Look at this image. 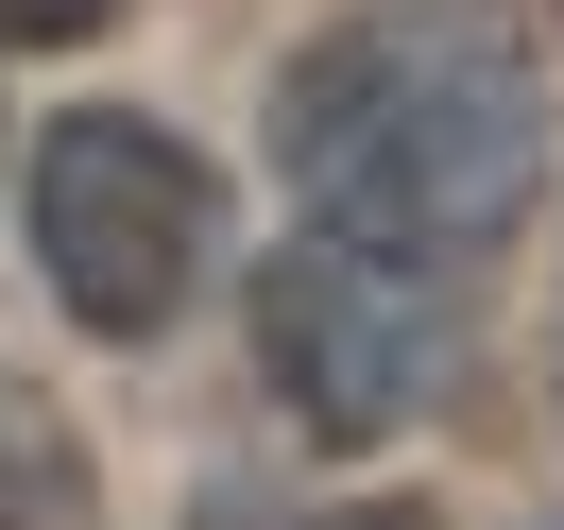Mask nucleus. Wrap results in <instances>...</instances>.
I'll list each match as a JSON object with an SVG mask.
<instances>
[{
    "label": "nucleus",
    "instance_id": "obj_7",
    "mask_svg": "<svg viewBox=\"0 0 564 530\" xmlns=\"http://www.w3.org/2000/svg\"><path fill=\"white\" fill-rule=\"evenodd\" d=\"M496 18H513V35H564V0H496Z\"/></svg>",
    "mask_w": 564,
    "mask_h": 530
},
{
    "label": "nucleus",
    "instance_id": "obj_1",
    "mask_svg": "<svg viewBox=\"0 0 564 530\" xmlns=\"http://www.w3.org/2000/svg\"><path fill=\"white\" fill-rule=\"evenodd\" d=\"M274 172H291L308 223H343V240L479 291V257L513 240L530 188H547V104H530V69L479 18H445V0H359V18H325L274 69Z\"/></svg>",
    "mask_w": 564,
    "mask_h": 530
},
{
    "label": "nucleus",
    "instance_id": "obj_2",
    "mask_svg": "<svg viewBox=\"0 0 564 530\" xmlns=\"http://www.w3.org/2000/svg\"><path fill=\"white\" fill-rule=\"evenodd\" d=\"M445 343H462V274H411L343 223H291L257 257V377L308 445H393L445 393Z\"/></svg>",
    "mask_w": 564,
    "mask_h": 530
},
{
    "label": "nucleus",
    "instance_id": "obj_3",
    "mask_svg": "<svg viewBox=\"0 0 564 530\" xmlns=\"http://www.w3.org/2000/svg\"><path fill=\"white\" fill-rule=\"evenodd\" d=\"M206 240H223V188L188 138H154L138 104H69L35 138V274L69 325L104 343H154V325L206 291Z\"/></svg>",
    "mask_w": 564,
    "mask_h": 530
},
{
    "label": "nucleus",
    "instance_id": "obj_8",
    "mask_svg": "<svg viewBox=\"0 0 564 530\" xmlns=\"http://www.w3.org/2000/svg\"><path fill=\"white\" fill-rule=\"evenodd\" d=\"M547 359H564V343H547Z\"/></svg>",
    "mask_w": 564,
    "mask_h": 530
},
{
    "label": "nucleus",
    "instance_id": "obj_6",
    "mask_svg": "<svg viewBox=\"0 0 564 530\" xmlns=\"http://www.w3.org/2000/svg\"><path fill=\"white\" fill-rule=\"evenodd\" d=\"M120 0H0V52H86Z\"/></svg>",
    "mask_w": 564,
    "mask_h": 530
},
{
    "label": "nucleus",
    "instance_id": "obj_4",
    "mask_svg": "<svg viewBox=\"0 0 564 530\" xmlns=\"http://www.w3.org/2000/svg\"><path fill=\"white\" fill-rule=\"evenodd\" d=\"M0 530H104V479L52 393H0Z\"/></svg>",
    "mask_w": 564,
    "mask_h": 530
},
{
    "label": "nucleus",
    "instance_id": "obj_5",
    "mask_svg": "<svg viewBox=\"0 0 564 530\" xmlns=\"http://www.w3.org/2000/svg\"><path fill=\"white\" fill-rule=\"evenodd\" d=\"M206 530H427L411 496H359V513H274V496H206Z\"/></svg>",
    "mask_w": 564,
    "mask_h": 530
}]
</instances>
